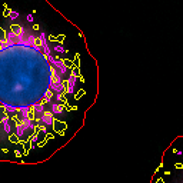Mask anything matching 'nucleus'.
Instances as JSON below:
<instances>
[{
	"mask_svg": "<svg viewBox=\"0 0 183 183\" xmlns=\"http://www.w3.org/2000/svg\"><path fill=\"white\" fill-rule=\"evenodd\" d=\"M0 23V162L35 166L83 126L77 73L60 44L10 13Z\"/></svg>",
	"mask_w": 183,
	"mask_h": 183,
	"instance_id": "nucleus-1",
	"label": "nucleus"
}]
</instances>
